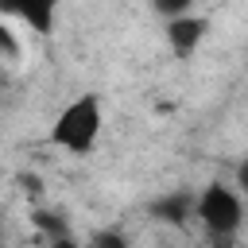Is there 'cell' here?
Listing matches in <instances>:
<instances>
[{
  "label": "cell",
  "instance_id": "cell-1",
  "mask_svg": "<svg viewBox=\"0 0 248 248\" xmlns=\"http://www.w3.org/2000/svg\"><path fill=\"white\" fill-rule=\"evenodd\" d=\"M97 136H101V97H93V93L74 97V101L54 116V128H50V140H54L58 147L74 151V155L93 151Z\"/></svg>",
  "mask_w": 248,
  "mask_h": 248
},
{
  "label": "cell",
  "instance_id": "cell-2",
  "mask_svg": "<svg viewBox=\"0 0 248 248\" xmlns=\"http://www.w3.org/2000/svg\"><path fill=\"white\" fill-rule=\"evenodd\" d=\"M194 217L202 221V229L213 236V240H232L240 221H244V202L232 186H221V182H209L202 194H198V205H194Z\"/></svg>",
  "mask_w": 248,
  "mask_h": 248
},
{
  "label": "cell",
  "instance_id": "cell-3",
  "mask_svg": "<svg viewBox=\"0 0 248 248\" xmlns=\"http://www.w3.org/2000/svg\"><path fill=\"white\" fill-rule=\"evenodd\" d=\"M205 31H209L205 16H194V12L182 16V19H174V23H167V43H170L174 58H190L198 50V43L205 39Z\"/></svg>",
  "mask_w": 248,
  "mask_h": 248
},
{
  "label": "cell",
  "instance_id": "cell-4",
  "mask_svg": "<svg viewBox=\"0 0 248 248\" xmlns=\"http://www.w3.org/2000/svg\"><path fill=\"white\" fill-rule=\"evenodd\" d=\"M194 205H198V198H190L186 190H174V194L151 202V217L163 221V225H182V221L194 213Z\"/></svg>",
  "mask_w": 248,
  "mask_h": 248
},
{
  "label": "cell",
  "instance_id": "cell-5",
  "mask_svg": "<svg viewBox=\"0 0 248 248\" xmlns=\"http://www.w3.org/2000/svg\"><path fill=\"white\" fill-rule=\"evenodd\" d=\"M16 16L31 27V31H39V35H46L50 27H54V4H31V8H16Z\"/></svg>",
  "mask_w": 248,
  "mask_h": 248
},
{
  "label": "cell",
  "instance_id": "cell-6",
  "mask_svg": "<svg viewBox=\"0 0 248 248\" xmlns=\"http://www.w3.org/2000/svg\"><path fill=\"white\" fill-rule=\"evenodd\" d=\"M85 248H132V240L120 232V229H101V232H93L89 236V244Z\"/></svg>",
  "mask_w": 248,
  "mask_h": 248
},
{
  "label": "cell",
  "instance_id": "cell-7",
  "mask_svg": "<svg viewBox=\"0 0 248 248\" xmlns=\"http://www.w3.org/2000/svg\"><path fill=\"white\" fill-rule=\"evenodd\" d=\"M236 194H248V159L236 163Z\"/></svg>",
  "mask_w": 248,
  "mask_h": 248
}]
</instances>
